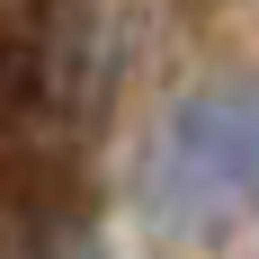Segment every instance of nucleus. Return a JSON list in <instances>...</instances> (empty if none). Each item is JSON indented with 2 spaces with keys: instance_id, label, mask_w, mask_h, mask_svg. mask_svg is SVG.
Here are the masks:
<instances>
[{
  "instance_id": "2",
  "label": "nucleus",
  "mask_w": 259,
  "mask_h": 259,
  "mask_svg": "<svg viewBox=\"0 0 259 259\" xmlns=\"http://www.w3.org/2000/svg\"><path fill=\"white\" fill-rule=\"evenodd\" d=\"M27 188H36V179H27Z\"/></svg>"
},
{
  "instance_id": "1",
  "label": "nucleus",
  "mask_w": 259,
  "mask_h": 259,
  "mask_svg": "<svg viewBox=\"0 0 259 259\" xmlns=\"http://www.w3.org/2000/svg\"><path fill=\"white\" fill-rule=\"evenodd\" d=\"M259 214V90H188L143 161V224L161 241H214Z\"/></svg>"
}]
</instances>
